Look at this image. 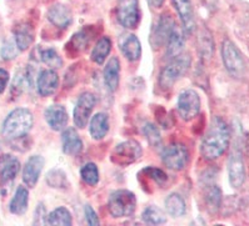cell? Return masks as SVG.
<instances>
[{
    "label": "cell",
    "instance_id": "obj_1",
    "mask_svg": "<svg viewBox=\"0 0 249 226\" xmlns=\"http://www.w3.org/2000/svg\"><path fill=\"white\" fill-rule=\"evenodd\" d=\"M231 131L227 123L219 116H214L202 141L200 151L205 160H217L229 145Z\"/></svg>",
    "mask_w": 249,
    "mask_h": 226
},
{
    "label": "cell",
    "instance_id": "obj_2",
    "mask_svg": "<svg viewBox=\"0 0 249 226\" xmlns=\"http://www.w3.org/2000/svg\"><path fill=\"white\" fill-rule=\"evenodd\" d=\"M33 127V114L24 108L15 109L3 123L1 134L8 140H17L25 136Z\"/></svg>",
    "mask_w": 249,
    "mask_h": 226
},
{
    "label": "cell",
    "instance_id": "obj_3",
    "mask_svg": "<svg viewBox=\"0 0 249 226\" xmlns=\"http://www.w3.org/2000/svg\"><path fill=\"white\" fill-rule=\"evenodd\" d=\"M191 55L189 54H180L177 58L170 60L169 64L161 70L159 75V85L161 89H170L174 82L183 77L191 66Z\"/></svg>",
    "mask_w": 249,
    "mask_h": 226
},
{
    "label": "cell",
    "instance_id": "obj_4",
    "mask_svg": "<svg viewBox=\"0 0 249 226\" xmlns=\"http://www.w3.org/2000/svg\"><path fill=\"white\" fill-rule=\"evenodd\" d=\"M137 199L132 191L115 190L109 196V212L113 217H129L134 214Z\"/></svg>",
    "mask_w": 249,
    "mask_h": 226
},
{
    "label": "cell",
    "instance_id": "obj_5",
    "mask_svg": "<svg viewBox=\"0 0 249 226\" xmlns=\"http://www.w3.org/2000/svg\"><path fill=\"white\" fill-rule=\"evenodd\" d=\"M222 58L227 71L233 78H242L246 70L244 59L234 43L231 40H226L222 47Z\"/></svg>",
    "mask_w": 249,
    "mask_h": 226
},
{
    "label": "cell",
    "instance_id": "obj_6",
    "mask_svg": "<svg viewBox=\"0 0 249 226\" xmlns=\"http://www.w3.org/2000/svg\"><path fill=\"white\" fill-rule=\"evenodd\" d=\"M161 160H163V164L170 170H183L189 160V153L185 145L180 143H174L164 147L161 153Z\"/></svg>",
    "mask_w": 249,
    "mask_h": 226
},
{
    "label": "cell",
    "instance_id": "obj_7",
    "mask_svg": "<svg viewBox=\"0 0 249 226\" xmlns=\"http://www.w3.org/2000/svg\"><path fill=\"white\" fill-rule=\"evenodd\" d=\"M178 108L179 116L185 121H189L194 119L199 114L200 110V97L196 94V91L192 89L183 90L178 97Z\"/></svg>",
    "mask_w": 249,
    "mask_h": 226
},
{
    "label": "cell",
    "instance_id": "obj_8",
    "mask_svg": "<svg viewBox=\"0 0 249 226\" xmlns=\"http://www.w3.org/2000/svg\"><path fill=\"white\" fill-rule=\"evenodd\" d=\"M117 18L126 29L137 28L141 20L138 0H119L117 6Z\"/></svg>",
    "mask_w": 249,
    "mask_h": 226
},
{
    "label": "cell",
    "instance_id": "obj_9",
    "mask_svg": "<svg viewBox=\"0 0 249 226\" xmlns=\"http://www.w3.org/2000/svg\"><path fill=\"white\" fill-rule=\"evenodd\" d=\"M142 147L141 145L134 140H128L124 143H120L115 146L111 154V160L117 165L120 166H126L137 161L142 156Z\"/></svg>",
    "mask_w": 249,
    "mask_h": 226
},
{
    "label": "cell",
    "instance_id": "obj_10",
    "mask_svg": "<svg viewBox=\"0 0 249 226\" xmlns=\"http://www.w3.org/2000/svg\"><path fill=\"white\" fill-rule=\"evenodd\" d=\"M95 104H97V97L91 93L87 91V93H83L80 95L75 109H74V123H75L76 127L80 128V129L85 128Z\"/></svg>",
    "mask_w": 249,
    "mask_h": 226
},
{
    "label": "cell",
    "instance_id": "obj_11",
    "mask_svg": "<svg viewBox=\"0 0 249 226\" xmlns=\"http://www.w3.org/2000/svg\"><path fill=\"white\" fill-rule=\"evenodd\" d=\"M228 174H229V181L233 188L238 189L243 185L244 180H246V169H244V162L242 154L234 150L231 154L228 162Z\"/></svg>",
    "mask_w": 249,
    "mask_h": 226
},
{
    "label": "cell",
    "instance_id": "obj_12",
    "mask_svg": "<svg viewBox=\"0 0 249 226\" xmlns=\"http://www.w3.org/2000/svg\"><path fill=\"white\" fill-rule=\"evenodd\" d=\"M176 29L174 19L169 14H163L158 21L152 35V44L154 48H159L161 45L167 44L168 39L172 35L173 30Z\"/></svg>",
    "mask_w": 249,
    "mask_h": 226
},
{
    "label": "cell",
    "instance_id": "obj_13",
    "mask_svg": "<svg viewBox=\"0 0 249 226\" xmlns=\"http://www.w3.org/2000/svg\"><path fill=\"white\" fill-rule=\"evenodd\" d=\"M44 158L40 155L30 156L29 160L25 162L23 170V181L29 188H34L40 177L41 170L44 167Z\"/></svg>",
    "mask_w": 249,
    "mask_h": 226
},
{
    "label": "cell",
    "instance_id": "obj_14",
    "mask_svg": "<svg viewBox=\"0 0 249 226\" xmlns=\"http://www.w3.org/2000/svg\"><path fill=\"white\" fill-rule=\"evenodd\" d=\"M45 120L48 125L55 131H60L67 127L68 120V112L63 105H50L45 109L44 113Z\"/></svg>",
    "mask_w": 249,
    "mask_h": 226
},
{
    "label": "cell",
    "instance_id": "obj_15",
    "mask_svg": "<svg viewBox=\"0 0 249 226\" xmlns=\"http://www.w3.org/2000/svg\"><path fill=\"white\" fill-rule=\"evenodd\" d=\"M36 86H38V93L41 97H49L54 94L59 86L58 74L52 69H45L39 74Z\"/></svg>",
    "mask_w": 249,
    "mask_h": 226
},
{
    "label": "cell",
    "instance_id": "obj_16",
    "mask_svg": "<svg viewBox=\"0 0 249 226\" xmlns=\"http://www.w3.org/2000/svg\"><path fill=\"white\" fill-rule=\"evenodd\" d=\"M20 170V162L15 156L5 154L0 156V181L3 184L15 179Z\"/></svg>",
    "mask_w": 249,
    "mask_h": 226
},
{
    "label": "cell",
    "instance_id": "obj_17",
    "mask_svg": "<svg viewBox=\"0 0 249 226\" xmlns=\"http://www.w3.org/2000/svg\"><path fill=\"white\" fill-rule=\"evenodd\" d=\"M119 48L126 59L137 62L142 55V45L138 38L133 34H125L119 39Z\"/></svg>",
    "mask_w": 249,
    "mask_h": 226
},
{
    "label": "cell",
    "instance_id": "obj_18",
    "mask_svg": "<svg viewBox=\"0 0 249 226\" xmlns=\"http://www.w3.org/2000/svg\"><path fill=\"white\" fill-rule=\"evenodd\" d=\"M173 4L179 18L182 20L185 32L187 34L193 32V30L196 29V20H194L193 6H192L191 0H173Z\"/></svg>",
    "mask_w": 249,
    "mask_h": 226
},
{
    "label": "cell",
    "instance_id": "obj_19",
    "mask_svg": "<svg viewBox=\"0 0 249 226\" xmlns=\"http://www.w3.org/2000/svg\"><path fill=\"white\" fill-rule=\"evenodd\" d=\"M62 143L63 151L68 155L75 156L82 153L83 141L74 128H68L64 130L62 135Z\"/></svg>",
    "mask_w": 249,
    "mask_h": 226
},
{
    "label": "cell",
    "instance_id": "obj_20",
    "mask_svg": "<svg viewBox=\"0 0 249 226\" xmlns=\"http://www.w3.org/2000/svg\"><path fill=\"white\" fill-rule=\"evenodd\" d=\"M48 19L55 27L65 29L71 24L73 16H71V13L68 6L63 5V4H56V5L52 6L48 12Z\"/></svg>",
    "mask_w": 249,
    "mask_h": 226
},
{
    "label": "cell",
    "instance_id": "obj_21",
    "mask_svg": "<svg viewBox=\"0 0 249 226\" xmlns=\"http://www.w3.org/2000/svg\"><path fill=\"white\" fill-rule=\"evenodd\" d=\"M119 75H120V63L118 58L109 59L108 64L104 69V82L107 88L110 91H115L119 85Z\"/></svg>",
    "mask_w": 249,
    "mask_h": 226
},
{
    "label": "cell",
    "instance_id": "obj_22",
    "mask_svg": "<svg viewBox=\"0 0 249 226\" xmlns=\"http://www.w3.org/2000/svg\"><path fill=\"white\" fill-rule=\"evenodd\" d=\"M89 130H90V135L94 140H102L109 130L108 115L104 113H98L94 115L90 120Z\"/></svg>",
    "mask_w": 249,
    "mask_h": 226
},
{
    "label": "cell",
    "instance_id": "obj_23",
    "mask_svg": "<svg viewBox=\"0 0 249 226\" xmlns=\"http://www.w3.org/2000/svg\"><path fill=\"white\" fill-rule=\"evenodd\" d=\"M28 204H29V193L24 186H19L15 191L14 197L10 201V211L15 215H23L27 211Z\"/></svg>",
    "mask_w": 249,
    "mask_h": 226
},
{
    "label": "cell",
    "instance_id": "obj_24",
    "mask_svg": "<svg viewBox=\"0 0 249 226\" xmlns=\"http://www.w3.org/2000/svg\"><path fill=\"white\" fill-rule=\"evenodd\" d=\"M183 49H184V38H183L182 32L174 29L172 35L169 36L167 41V54H165L167 59L172 60L178 55H180Z\"/></svg>",
    "mask_w": 249,
    "mask_h": 226
},
{
    "label": "cell",
    "instance_id": "obj_25",
    "mask_svg": "<svg viewBox=\"0 0 249 226\" xmlns=\"http://www.w3.org/2000/svg\"><path fill=\"white\" fill-rule=\"evenodd\" d=\"M15 35V44L18 47L19 50H27L28 48L32 45L33 43V30L29 25L27 24H23V25H19L14 32Z\"/></svg>",
    "mask_w": 249,
    "mask_h": 226
},
{
    "label": "cell",
    "instance_id": "obj_26",
    "mask_svg": "<svg viewBox=\"0 0 249 226\" xmlns=\"http://www.w3.org/2000/svg\"><path fill=\"white\" fill-rule=\"evenodd\" d=\"M167 212L173 217H180L185 214V203L179 194H170L165 199Z\"/></svg>",
    "mask_w": 249,
    "mask_h": 226
},
{
    "label": "cell",
    "instance_id": "obj_27",
    "mask_svg": "<svg viewBox=\"0 0 249 226\" xmlns=\"http://www.w3.org/2000/svg\"><path fill=\"white\" fill-rule=\"evenodd\" d=\"M47 224L49 225L71 226L73 224L71 211L65 208H58L50 212L47 217Z\"/></svg>",
    "mask_w": 249,
    "mask_h": 226
},
{
    "label": "cell",
    "instance_id": "obj_28",
    "mask_svg": "<svg viewBox=\"0 0 249 226\" xmlns=\"http://www.w3.org/2000/svg\"><path fill=\"white\" fill-rule=\"evenodd\" d=\"M111 50V41L109 38H102L91 51V60L97 64H103Z\"/></svg>",
    "mask_w": 249,
    "mask_h": 226
},
{
    "label": "cell",
    "instance_id": "obj_29",
    "mask_svg": "<svg viewBox=\"0 0 249 226\" xmlns=\"http://www.w3.org/2000/svg\"><path fill=\"white\" fill-rule=\"evenodd\" d=\"M142 219L144 223L149 224V225H160L167 221V216L164 212L157 206H148L142 214Z\"/></svg>",
    "mask_w": 249,
    "mask_h": 226
},
{
    "label": "cell",
    "instance_id": "obj_30",
    "mask_svg": "<svg viewBox=\"0 0 249 226\" xmlns=\"http://www.w3.org/2000/svg\"><path fill=\"white\" fill-rule=\"evenodd\" d=\"M80 175H82V179L84 180L85 184H89L91 186L97 185L98 181H99V170H98L97 165L93 164V162L85 164L82 167Z\"/></svg>",
    "mask_w": 249,
    "mask_h": 226
},
{
    "label": "cell",
    "instance_id": "obj_31",
    "mask_svg": "<svg viewBox=\"0 0 249 226\" xmlns=\"http://www.w3.org/2000/svg\"><path fill=\"white\" fill-rule=\"evenodd\" d=\"M143 134L147 138L148 143L153 147H159L161 145V136L158 128L152 123H147L143 127Z\"/></svg>",
    "mask_w": 249,
    "mask_h": 226
},
{
    "label": "cell",
    "instance_id": "obj_32",
    "mask_svg": "<svg viewBox=\"0 0 249 226\" xmlns=\"http://www.w3.org/2000/svg\"><path fill=\"white\" fill-rule=\"evenodd\" d=\"M41 56V62L44 63L45 65H48V68L50 69H58L63 65L62 58L59 56V54L56 53L54 49H47L43 50L40 54Z\"/></svg>",
    "mask_w": 249,
    "mask_h": 226
},
{
    "label": "cell",
    "instance_id": "obj_33",
    "mask_svg": "<svg viewBox=\"0 0 249 226\" xmlns=\"http://www.w3.org/2000/svg\"><path fill=\"white\" fill-rule=\"evenodd\" d=\"M47 182L52 188H67L68 181L62 170H52L47 175Z\"/></svg>",
    "mask_w": 249,
    "mask_h": 226
},
{
    "label": "cell",
    "instance_id": "obj_34",
    "mask_svg": "<svg viewBox=\"0 0 249 226\" xmlns=\"http://www.w3.org/2000/svg\"><path fill=\"white\" fill-rule=\"evenodd\" d=\"M207 204H208L209 209L212 210H217L220 206V201H222V193L218 186L213 185L208 189L207 191Z\"/></svg>",
    "mask_w": 249,
    "mask_h": 226
},
{
    "label": "cell",
    "instance_id": "obj_35",
    "mask_svg": "<svg viewBox=\"0 0 249 226\" xmlns=\"http://www.w3.org/2000/svg\"><path fill=\"white\" fill-rule=\"evenodd\" d=\"M90 41V35L87 30H82V32H76L75 35L73 36L71 41V45L75 51H82Z\"/></svg>",
    "mask_w": 249,
    "mask_h": 226
},
{
    "label": "cell",
    "instance_id": "obj_36",
    "mask_svg": "<svg viewBox=\"0 0 249 226\" xmlns=\"http://www.w3.org/2000/svg\"><path fill=\"white\" fill-rule=\"evenodd\" d=\"M144 173H147L148 177L150 179H153L157 184H163V182L167 181V175L165 173H163L159 169H156V167H148V169H144Z\"/></svg>",
    "mask_w": 249,
    "mask_h": 226
},
{
    "label": "cell",
    "instance_id": "obj_37",
    "mask_svg": "<svg viewBox=\"0 0 249 226\" xmlns=\"http://www.w3.org/2000/svg\"><path fill=\"white\" fill-rule=\"evenodd\" d=\"M18 47L17 44L12 43V41H8L3 48H1V56H3V59L5 60H10L14 59L17 54H18Z\"/></svg>",
    "mask_w": 249,
    "mask_h": 226
},
{
    "label": "cell",
    "instance_id": "obj_38",
    "mask_svg": "<svg viewBox=\"0 0 249 226\" xmlns=\"http://www.w3.org/2000/svg\"><path fill=\"white\" fill-rule=\"evenodd\" d=\"M84 212H85V219H87V223L91 226H97L99 225L100 221H99V217H98L97 212L94 211L93 208L90 205H87L84 209Z\"/></svg>",
    "mask_w": 249,
    "mask_h": 226
},
{
    "label": "cell",
    "instance_id": "obj_39",
    "mask_svg": "<svg viewBox=\"0 0 249 226\" xmlns=\"http://www.w3.org/2000/svg\"><path fill=\"white\" fill-rule=\"evenodd\" d=\"M8 81H9V73L4 69H0V94L5 90Z\"/></svg>",
    "mask_w": 249,
    "mask_h": 226
},
{
    "label": "cell",
    "instance_id": "obj_40",
    "mask_svg": "<svg viewBox=\"0 0 249 226\" xmlns=\"http://www.w3.org/2000/svg\"><path fill=\"white\" fill-rule=\"evenodd\" d=\"M44 210V205H43V204H39V206L36 208V221H34V224H47V216H41V212L45 214Z\"/></svg>",
    "mask_w": 249,
    "mask_h": 226
},
{
    "label": "cell",
    "instance_id": "obj_41",
    "mask_svg": "<svg viewBox=\"0 0 249 226\" xmlns=\"http://www.w3.org/2000/svg\"><path fill=\"white\" fill-rule=\"evenodd\" d=\"M147 1L152 8H156V9L160 8L163 3H164V0H147Z\"/></svg>",
    "mask_w": 249,
    "mask_h": 226
}]
</instances>
